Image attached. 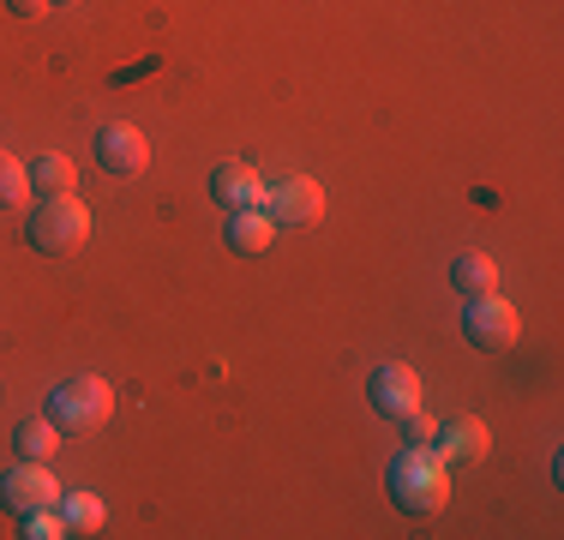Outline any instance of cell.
<instances>
[{
  "instance_id": "cell-6",
  "label": "cell",
  "mask_w": 564,
  "mask_h": 540,
  "mask_svg": "<svg viewBox=\"0 0 564 540\" xmlns=\"http://www.w3.org/2000/svg\"><path fill=\"white\" fill-rule=\"evenodd\" d=\"M97 162L120 181H132V174H144V162H151V144H144L139 127H127V120H109V127H97Z\"/></svg>"
},
{
  "instance_id": "cell-18",
  "label": "cell",
  "mask_w": 564,
  "mask_h": 540,
  "mask_svg": "<svg viewBox=\"0 0 564 540\" xmlns=\"http://www.w3.org/2000/svg\"><path fill=\"white\" fill-rule=\"evenodd\" d=\"M402 432H409V444H433V439H438V426L426 421L421 409H409V414H402Z\"/></svg>"
},
{
  "instance_id": "cell-2",
  "label": "cell",
  "mask_w": 564,
  "mask_h": 540,
  "mask_svg": "<svg viewBox=\"0 0 564 540\" xmlns=\"http://www.w3.org/2000/svg\"><path fill=\"white\" fill-rule=\"evenodd\" d=\"M90 235V210L78 205L73 193H55L43 198V205L31 210V223H24V240H31L43 259H66V252H78Z\"/></svg>"
},
{
  "instance_id": "cell-12",
  "label": "cell",
  "mask_w": 564,
  "mask_h": 540,
  "mask_svg": "<svg viewBox=\"0 0 564 540\" xmlns=\"http://www.w3.org/2000/svg\"><path fill=\"white\" fill-rule=\"evenodd\" d=\"M61 439H66V432H61L55 421H48V414H36V421H24L19 432H12V444H19L24 463H55Z\"/></svg>"
},
{
  "instance_id": "cell-14",
  "label": "cell",
  "mask_w": 564,
  "mask_h": 540,
  "mask_svg": "<svg viewBox=\"0 0 564 540\" xmlns=\"http://www.w3.org/2000/svg\"><path fill=\"white\" fill-rule=\"evenodd\" d=\"M61 517H66V529H73V534H97L102 522H109V510H102L97 493H66L61 498Z\"/></svg>"
},
{
  "instance_id": "cell-8",
  "label": "cell",
  "mask_w": 564,
  "mask_h": 540,
  "mask_svg": "<svg viewBox=\"0 0 564 540\" xmlns=\"http://www.w3.org/2000/svg\"><path fill=\"white\" fill-rule=\"evenodd\" d=\"M264 193H271V186H264L259 169H252V162H240V156H228V162H217V169H210V198H217V205H228V210L264 205Z\"/></svg>"
},
{
  "instance_id": "cell-17",
  "label": "cell",
  "mask_w": 564,
  "mask_h": 540,
  "mask_svg": "<svg viewBox=\"0 0 564 540\" xmlns=\"http://www.w3.org/2000/svg\"><path fill=\"white\" fill-rule=\"evenodd\" d=\"M61 534H73V529H66V517H55V510L24 517V540H61Z\"/></svg>"
},
{
  "instance_id": "cell-3",
  "label": "cell",
  "mask_w": 564,
  "mask_h": 540,
  "mask_svg": "<svg viewBox=\"0 0 564 540\" xmlns=\"http://www.w3.org/2000/svg\"><path fill=\"white\" fill-rule=\"evenodd\" d=\"M115 414V390L109 378H66V385L48 397V421L61 432H102Z\"/></svg>"
},
{
  "instance_id": "cell-16",
  "label": "cell",
  "mask_w": 564,
  "mask_h": 540,
  "mask_svg": "<svg viewBox=\"0 0 564 540\" xmlns=\"http://www.w3.org/2000/svg\"><path fill=\"white\" fill-rule=\"evenodd\" d=\"M24 198H31V162L0 151V210H19Z\"/></svg>"
},
{
  "instance_id": "cell-1",
  "label": "cell",
  "mask_w": 564,
  "mask_h": 540,
  "mask_svg": "<svg viewBox=\"0 0 564 540\" xmlns=\"http://www.w3.org/2000/svg\"><path fill=\"white\" fill-rule=\"evenodd\" d=\"M391 498L409 517H438L451 505V463L433 444H409L391 463Z\"/></svg>"
},
{
  "instance_id": "cell-7",
  "label": "cell",
  "mask_w": 564,
  "mask_h": 540,
  "mask_svg": "<svg viewBox=\"0 0 564 540\" xmlns=\"http://www.w3.org/2000/svg\"><path fill=\"white\" fill-rule=\"evenodd\" d=\"M264 210H271L276 228H306L325 216V193H318V181H306V174H294V181H282L264 193Z\"/></svg>"
},
{
  "instance_id": "cell-5",
  "label": "cell",
  "mask_w": 564,
  "mask_h": 540,
  "mask_svg": "<svg viewBox=\"0 0 564 540\" xmlns=\"http://www.w3.org/2000/svg\"><path fill=\"white\" fill-rule=\"evenodd\" d=\"M463 331H468V343L475 348H510L517 343V331H522V318H517V306L499 301V294H475L468 301V313H463Z\"/></svg>"
},
{
  "instance_id": "cell-13",
  "label": "cell",
  "mask_w": 564,
  "mask_h": 540,
  "mask_svg": "<svg viewBox=\"0 0 564 540\" xmlns=\"http://www.w3.org/2000/svg\"><path fill=\"white\" fill-rule=\"evenodd\" d=\"M451 282L468 294V301H475V294H492V289H499V264H492L487 252H456Z\"/></svg>"
},
{
  "instance_id": "cell-4",
  "label": "cell",
  "mask_w": 564,
  "mask_h": 540,
  "mask_svg": "<svg viewBox=\"0 0 564 540\" xmlns=\"http://www.w3.org/2000/svg\"><path fill=\"white\" fill-rule=\"evenodd\" d=\"M0 505L19 510V517H36V510H55L61 505V480L48 463H19L0 475Z\"/></svg>"
},
{
  "instance_id": "cell-10",
  "label": "cell",
  "mask_w": 564,
  "mask_h": 540,
  "mask_svg": "<svg viewBox=\"0 0 564 540\" xmlns=\"http://www.w3.org/2000/svg\"><path fill=\"white\" fill-rule=\"evenodd\" d=\"M271 240H276V223H271V210H264V205L228 210V247H235V252H264Z\"/></svg>"
},
{
  "instance_id": "cell-19",
  "label": "cell",
  "mask_w": 564,
  "mask_h": 540,
  "mask_svg": "<svg viewBox=\"0 0 564 540\" xmlns=\"http://www.w3.org/2000/svg\"><path fill=\"white\" fill-rule=\"evenodd\" d=\"M12 12H19V19H36V12H43V0H12Z\"/></svg>"
},
{
  "instance_id": "cell-11",
  "label": "cell",
  "mask_w": 564,
  "mask_h": 540,
  "mask_svg": "<svg viewBox=\"0 0 564 540\" xmlns=\"http://www.w3.org/2000/svg\"><path fill=\"white\" fill-rule=\"evenodd\" d=\"M487 426H480V421H456V426H445V432H438V439H433V451L438 456H445V463H480V456H487Z\"/></svg>"
},
{
  "instance_id": "cell-9",
  "label": "cell",
  "mask_w": 564,
  "mask_h": 540,
  "mask_svg": "<svg viewBox=\"0 0 564 540\" xmlns=\"http://www.w3.org/2000/svg\"><path fill=\"white\" fill-rule=\"evenodd\" d=\"M372 409L391 414V421H402L409 409H421V378H414V367L391 360V367L372 372Z\"/></svg>"
},
{
  "instance_id": "cell-15",
  "label": "cell",
  "mask_w": 564,
  "mask_h": 540,
  "mask_svg": "<svg viewBox=\"0 0 564 540\" xmlns=\"http://www.w3.org/2000/svg\"><path fill=\"white\" fill-rule=\"evenodd\" d=\"M31 193H43V198H55V193H73V162L55 156V151H43L31 162Z\"/></svg>"
},
{
  "instance_id": "cell-20",
  "label": "cell",
  "mask_w": 564,
  "mask_h": 540,
  "mask_svg": "<svg viewBox=\"0 0 564 540\" xmlns=\"http://www.w3.org/2000/svg\"><path fill=\"white\" fill-rule=\"evenodd\" d=\"M48 7H73V0H48Z\"/></svg>"
}]
</instances>
